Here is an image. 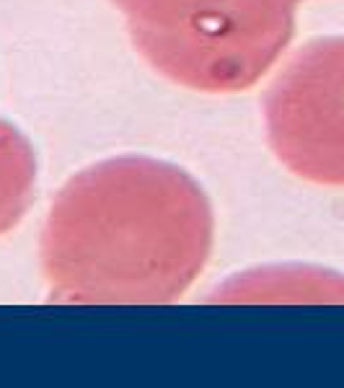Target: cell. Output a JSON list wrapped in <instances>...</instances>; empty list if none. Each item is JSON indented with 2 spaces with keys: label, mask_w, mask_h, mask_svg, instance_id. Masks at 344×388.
<instances>
[{
  "label": "cell",
  "mask_w": 344,
  "mask_h": 388,
  "mask_svg": "<svg viewBox=\"0 0 344 388\" xmlns=\"http://www.w3.org/2000/svg\"><path fill=\"white\" fill-rule=\"evenodd\" d=\"M210 246V205L186 173L151 158H117L57 194L42 264L52 301L161 305L200 277Z\"/></svg>",
  "instance_id": "obj_1"
},
{
  "label": "cell",
  "mask_w": 344,
  "mask_h": 388,
  "mask_svg": "<svg viewBox=\"0 0 344 388\" xmlns=\"http://www.w3.org/2000/svg\"><path fill=\"white\" fill-rule=\"evenodd\" d=\"M148 63L200 91L254 86L280 52L285 26L269 21V0H114Z\"/></svg>",
  "instance_id": "obj_2"
},
{
  "label": "cell",
  "mask_w": 344,
  "mask_h": 388,
  "mask_svg": "<svg viewBox=\"0 0 344 388\" xmlns=\"http://www.w3.org/2000/svg\"><path fill=\"white\" fill-rule=\"evenodd\" d=\"M210 301L215 303H316L344 301L342 288L316 280L308 272L257 270L223 282Z\"/></svg>",
  "instance_id": "obj_3"
},
{
  "label": "cell",
  "mask_w": 344,
  "mask_h": 388,
  "mask_svg": "<svg viewBox=\"0 0 344 388\" xmlns=\"http://www.w3.org/2000/svg\"><path fill=\"white\" fill-rule=\"evenodd\" d=\"M32 184L34 158L21 138H16L11 145H0V233L26 213Z\"/></svg>",
  "instance_id": "obj_4"
}]
</instances>
